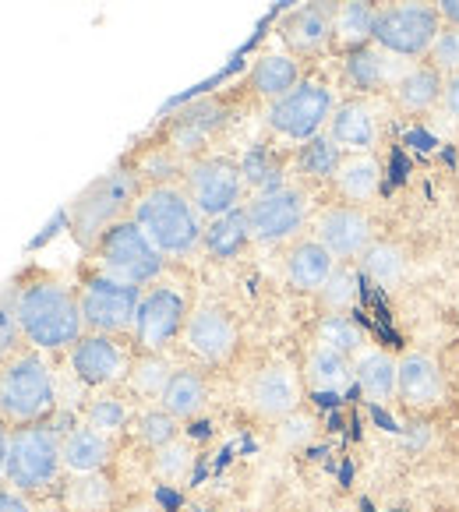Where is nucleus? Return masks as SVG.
I'll list each match as a JSON object with an SVG mask.
<instances>
[{"label":"nucleus","instance_id":"f257e3e1","mask_svg":"<svg viewBox=\"0 0 459 512\" xmlns=\"http://www.w3.org/2000/svg\"><path fill=\"white\" fill-rule=\"evenodd\" d=\"M15 311L25 343L32 350H43V354L71 350L85 336L78 290L68 287L64 279L46 276V272H29V276L18 279Z\"/></svg>","mask_w":459,"mask_h":512},{"label":"nucleus","instance_id":"f03ea898","mask_svg":"<svg viewBox=\"0 0 459 512\" xmlns=\"http://www.w3.org/2000/svg\"><path fill=\"white\" fill-rule=\"evenodd\" d=\"M131 219L163 258H184L202 248L205 219L181 184H149L138 195Z\"/></svg>","mask_w":459,"mask_h":512},{"label":"nucleus","instance_id":"7ed1b4c3","mask_svg":"<svg viewBox=\"0 0 459 512\" xmlns=\"http://www.w3.org/2000/svg\"><path fill=\"white\" fill-rule=\"evenodd\" d=\"M57 410V375L43 350L25 347L8 364H0V421L8 428L50 421Z\"/></svg>","mask_w":459,"mask_h":512},{"label":"nucleus","instance_id":"20e7f679","mask_svg":"<svg viewBox=\"0 0 459 512\" xmlns=\"http://www.w3.org/2000/svg\"><path fill=\"white\" fill-rule=\"evenodd\" d=\"M138 195H142V181L135 177L128 163L113 166L110 174L96 177L75 202L68 205V226L82 248H92L99 237L110 230L113 223L131 219Z\"/></svg>","mask_w":459,"mask_h":512},{"label":"nucleus","instance_id":"39448f33","mask_svg":"<svg viewBox=\"0 0 459 512\" xmlns=\"http://www.w3.org/2000/svg\"><path fill=\"white\" fill-rule=\"evenodd\" d=\"M64 431L53 428L50 421L18 424L8 438V477L25 495L43 498L61 488L64 481Z\"/></svg>","mask_w":459,"mask_h":512},{"label":"nucleus","instance_id":"423d86ee","mask_svg":"<svg viewBox=\"0 0 459 512\" xmlns=\"http://www.w3.org/2000/svg\"><path fill=\"white\" fill-rule=\"evenodd\" d=\"M89 251H92V262H96V272H103L110 279H121V283H131V287L156 283L166 265V258L152 248V241L142 234V226L135 219L113 223Z\"/></svg>","mask_w":459,"mask_h":512},{"label":"nucleus","instance_id":"0eeeda50","mask_svg":"<svg viewBox=\"0 0 459 512\" xmlns=\"http://www.w3.org/2000/svg\"><path fill=\"white\" fill-rule=\"evenodd\" d=\"M336 92L322 78H301L294 89L279 96L276 103L265 106V124L283 142H308L329 128L332 113H336Z\"/></svg>","mask_w":459,"mask_h":512},{"label":"nucleus","instance_id":"6e6552de","mask_svg":"<svg viewBox=\"0 0 459 512\" xmlns=\"http://www.w3.org/2000/svg\"><path fill=\"white\" fill-rule=\"evenodd\" d=\"M442 32V18H438L431 0H392L385 8H378L375 39L382 50L396 53L399 61H421L428 57L431 43Z\"/></svg>","mask_w":459,"mask_h":512},{"label":"nucleus","instance_id":"1a4fd4ad","mask_svg":"<svg viewBox=\"0 0 459 512\" xmlns=\"http://www.w3.org/2000/svg\"><path fill=\"white\" fill-rule=\"evenodd\" d=\"M181 188L188 191V198L195 202V209L202 212L205 223L241 209L244 195H248V184H244V174H241V159L216 156V152L191 159L181 177Z\"/></svg>","mask_w":459,"mask_h":512},{"label":"nucleus","instance_id":"9d476101","mask_svg":"<svg viewBox=\"0 0 459 512\" xmlns=\"http://www.w3.org/2000/svg\"><path fill=\"white\" fill-rule=\"evenodd\" d=\"M251 226V241L255 244H283L294 241L308 226L311 198L301 184H279V188L258 191L244 202Z\"/></svg>","mask_w":459,"mask_h":512},{"label":"nucleus","instance_id":"9b49d317","mask_svg":"<svg viewBox=\"0 0 459 512\" xmlns=\"http://www.w3.org/2000/svg\"><path fill=\"white\" fill-rule=\"evenodd\" d=\"M142 287H131L121 279H110L103 272H92L78 287L85 332H106V336H128L135 332V315L142 304Z\"/></svg>","mask_w":459,"mask_h":512},{"label":"nucleus","instance_id":"f8f14e48","mask_svg":"<svg viewBox=\"0 0 459 512\" xmlns=\"http://www.w3.org/2000/svg\"><path fill=\"white\" fill-rule=\"evenodd\" d=\"M230 117H234V110H230L226 96H202L181 106L174 117H166V124L159 128V142L170 145L184 163H191L198 156H209L212 138L230 124Z\"/></svg>","mask_w":459,"mask_h":512},{"label":"nucleus","instance_id":"ddd939ff","mask_svg":"<svg viewBox=\"0 0 459 512\" xmlns=\"http://www.w3.org/2000/svg\"><path fill=\"white\" fill-rule=\"evenodd\" d=\"M188 301L184 294H177L174 287H152L142 294L135 315V343L142 347V354H163L170 343L184 336V325H188Z\"/></svg>","mask_w":459,"mask_h":512},{"label":"nucleus","instance_id":"4468645a","mask_svg":"<svg viewBox=\"0 0 459 512\" xmlns=\"http://www.w3.org/2000/svg\"><path fill=\"white\" fill-rule=\"evenodd\" d=\"M71 375L85 385V389H113L121 385L131 371V357L121 347L117 336H106V332H85L75 347L68 350Z\"/></svg>","mask_w":459,"mask_h":512},{"label":"nucleus","instance_id":"2eb2a0df","mask_svg":"<svg viewBox=\"0 0 459 512\" xmlns=\"http://www.w3.org/2000/svg\"><path fill=\"white\" fill-rule=\"evenodd\" d=\"M311 237H315L318 244H325L339 262H354V258H361L364 251L375 244L371 241L375 230H371L368 212L350 202L325 205V209L311 219Z\"/></svg>","mask_w":459,"mask_h":512},{"label":"nucleus","instance_id":"dca6fc26","mask_svg":"<svg viewBox=\"0 0 459 512\" xmlns=\"http://www.w3.org/2000/svg\"><path fill=\"white\" fill-rule=\"evenodd\" d=\"M332 15H336V0H308L294 8L279 25V39L294 57H322L332 46Z\"/></svg>","mask_w":459,"mask_h":512},{"label":"nucleus","instance_id":"f3484780","mask_svg":"<svg viewBox=\"0 0 459 512\" xmlns=\"http://www.w3.org/2000/svg\"><path fill=\"white\" fill-rule=\"evenodd\" d=\"M248 403L262 421H283L301 407V378L290 364H265L248 382Z\"/></svg>","mask_w":459,"mask_h":512},{"label":"nucleus","instance_id":"a211bd4d","mask_svg":"<svg viewBox=\"0 0 459 512\" xmlns=\"http://www.w3.org/2000/svg\"><path fill=\"white\" fill-rule=\"evenodd\" d=\"M407 68L410 61H399L396 53L382 50L378 43H368L343 57V82H347V89L375 96V92H392V85L399 82V75Z\"/></svg>","mask_w":459,"mask_h":512},{"label":"nucleus","instance_id":"6ab92c4d","mask_svg":"<svg viewBox=\"0 0 459 512\" xmlns=\"http://www.w3.org/2000/svg\"><path fill=\"white\" fill-rule=\"evenodd\" d=\"M184 343L202 364H223L237 350V325L223 308H198L188 315Z\"/></svg>","mask_w":459,"mask_h":512},{"label":"nucleus","instance_id":"aec40b11","mask_svg":"<svg viewBox=\"0 0 459 512\" xmlns=\"http://www.w3.org/2000/svg\"><path fill=\"white\" fill-rule=\"evenodd\" d=\"M339 258L332 255L325 244H318L315 237H301L290 244V251L283 255V276L286 283L301 294H318L329 283V276L336 272Z\"/></svg>","mask_w":459,"mask_h":512},{"label":"nucleus","instance_id":"412c9836","mask_svg":"<svg viewBox=\"0 0 459 512\" xmlns=\"http://www.w3.org/2000/svg\"><path fill=\"white\" fill-rule=\"evenodd\" d=\"M396 396L414 410H431L445 400V378L435 357L407 354L399 357V389Z\"/></svg>","mask_w":459,"mask_h":512},{"label":"nucleus","instance_id":"4be33fe9","mask_svg":"<svg viewBox=\"0 0 459 512\" xmlns=\"http://www.w3.org/2000/svg\"><path fill=\"white\" fill-rule=\"evenodd\" d=\"M301 78H304L301 57H294L290 50L262 53V57L251 64L248 78H244V89H248V96L262 99V103H276V99L286 96Z\"/></svg>","mask_w":459,"mask_h":512},{"label":"nucleus","instance_id":"5701e85b","mask_svg":"<svg viewBox=\"0 0 459 512\" xmlns=\"http://www.w3.org/2000/svg\"><path fill=\"white\" fill-rule=\"evenodd\" d=\"M61 452L64 474H99L113 460V435H103L89 424H78V428L64 431Z\"/></svg>","mask_w":459,"mask_h":512},{"label":"nucleus","instance_id":"b1692460","mask_svg":"<svg viewBox=\"0 0 459 512\" xmlns=\"http://www.w3.org/2000/svg\"><path fill=\"white\" fill-rule=\"evenodd\" d=\"M329 138L343 152H371L378 142V121L364 99H347L339 103L329 121Z\"/></svg>","mask_w":459,"mask_h":512},{"label":"nucleus","instance_id":"393cba45","mask_svg":"<svg viewBox=\"0 0 459 512\" xmlns=\"http://www.w3.org/2000/svg\"><path fill=\"white\" fill-rule=\"evenodd\" d=\"M332 188L350 205L371 202L378 195V188H382V163L371 152H343V163H339L336 177H332Z\"/></svg>","mask_w":459,"mask_h":512},{"label":"nucleus","instance_id":"a878e982","mask_svg":"<svg viewBox=\"0 0 459 512\" xmlns=\"http://www.w3.org/2000/svg\"><path fill=\"white\" fill-rule=\"evenodd\" d=\"M442 89H445V78L424 61V64H410V68L399 75V82L392 85L389 96L399 110L414 117V113L435 110V106L442 103Z\"/></svg>","mask_w":459,"mask_h":512},{"label":"nucleus","instance_id":"bb28decb","mask_svg":"<svg viewBox=\"0 0 459 512\" xmlns=\"http://www.w3.org/2000/svg\"><path fill=\"white\" fill-rule=\"evenodd\" d=\"M378 8L375 0H336V15H332V46L339 50H357L375 39Z\"/></svg>","mask_w":459,"mask_h":512},{"label":"nucleus","instance_id":"cd10ccee","mask_svg":"<svg viewBox=\"0 0 459 512\" xmlns=\"http://www.w3.org/2000/svg\"><path fill=\"white\" fill-rule=\"evenodd\" d=\"M354 382V364H350L347 354H339L332 347H322L318 343L315 350L304 361V385L311 392H322V396H343Z\"/></svg>","mask_w":459,"mask_h":512},{"label":"nucleus","instance_id":"c85d7f7f","mask_svg":"<svg viewBox=\"0 0 459 512\" xmlns=\"http://www.w3.org/2000/svg\"><path fill=\"white\" fill-rule=\"evenodd\" d=\"M354 382L371 403H389L399 389V361L385 350H361L354 361Z\"/></svg>","mask_w":459,"mask_h":512},{"label":"nucleus","instance_id":"c756f323","mask_svg":"<svg viewBox=\"0 0 459 512\" xmlns=\"http://www.w3.org/2000/svg\"><path fill=\"white\" fill-rule=\"evenodd\" d=\"M61 495V512H110L113 509V481L106 470L99 474H68L57 488Z\"/></svg>","mask_w":459,"mask_h":512},{"label":"nucleus","instance_id":"7c9ffc66","mask_svg":"<svg viewBox=\"0 0 459 512\" xmlns=\"http://www.w3.org/2000/svg\"><path fill=\"white\" fill-rule=\"evenodd\" d=\"M159 407L170 410L177 421H195L209 407V385H205V378L195 368H174Z\"/></svg>","mask_w":459,"mask_h":512},{"label":"nucleus","instance_id":"2f4dec72","mask_svg":"<svg viewBox=\"0 0 459 512\" xmlns=\"http://www.w3.org/2000/svg\"><path fill=\"white\" fill-rule=\"evenodd\" d=\"M248 244H251V226H248V212H244V205L205 223L202 248L209 251L212 258H219V262H234Z\"/></svg>","mask_w":459,"mask_h":512},{"label":"nucleus","instance_id":"473e14b6","mask_svg":"<svg viewBox=\"0 0 459 512\" xmlns=\"http://www.w3.org/2000/svg\"><path fill=\"white\" fill-rule=\"evenodd\" d=\"M339 163H343V149H339L329 135L308 138V142H301L294 152V170L304 177V181H315V184L332 181Z\"/></svg>","mask_w":459,"mask_h":512},{"label":"nucleus","instance_id":"72a5a7b5","mask_svg":"<svg viewBox=\"0 0 459 512\" xmlns=\"http://www.w3.org/2000/svg\"><path fill=\"white\" fill-rule=\"evenodd\" d=\"M241 174H244V184H248V191H269V188H279V184H286V163L283 156H279L272 145H251L248 152H244L241 159Z\"/></svg>","mask_w":459,"mask_h":512},{"label":"nucleus","instance_id":"f704fd0d","mask_svg":"<svg viewBox=\"0 0 459 512\" xmlns=\"http://www.w3.org/2000/svg\"><path fill=\"white\" fill-rule=\"evenodd\" d=\"M361 272L371 279V283L392 290L403 283V276H407V255H403V248H396V244L378 241L361 255Z\"/></svg>","mask_w":459,"mask_h":512},{"label":"nucleus","instance_id":"c9c22d12","mask_svg":"<svg viewBox=\"0 0 459 512\" xmlns=\"http://www.w3.org/2000/svg\"><path fill=\"white\" fill-rule=\"evenodd\" d=\"M357 290H361V272L350 262H339L329 283L318 290V304L325 315H350V308L357 304Z\"/></svg>","mask_w":459,"mask_h":512},{"label":"nucleus","instance_id":"e433bc0d","mask_svg":"<svg viewBox=\"0 0 459 512\" xmlns=\"http://www.w3.org/2000/svg\"><path fill=\"white\" fill-rule=\"evenodd\" d=\"M191 467H195V445L184 442V438H174V442L159 445V449H152V477L163 484H181L188 481Z\"/></svg>","mask_w":459,"mask_h":512},{"label":"nucleus","instance_id":"4c0bfd02","mask_svg":"<svg viewBox=\"0 0 459 512\" xmlns=\"http://www.w3.org/2000/svg\"><path fill=\"white\" fill-rule=\"evenodd\" d=\"M82 424L103 431V435H121L131 424V407L121 396H113V392H96L82 407Z\"/></svg>","mask_w":459,"mask_h":512},{"label":"nucleus","instance_id":"58836bf2","mask_svg":"<svg viewBox=\"0 0 459 512\" xmlns=\"http://www.w3.org/2000/svg\"><path fill=\"white\" fill-rule=\"evenodd\" d=\"M170 375H174V368L163 361L159 354H142L131 361V371H128V389L135 392V396H142V400H163V389L166 382H170Z\"/></svg>","mask_w":459,"mask_h":512},{"label":"nucleus","instance_id":"ea45409f","mask_svg":"<svg viewBox=\"0 0 459 512\" xmlns=\"http://www.w3.org/2000/svg\"><path fill=\"white\" fill-rule=\"evenodd\" d=\"M318 343L347 357H357L364 350V343H368V336H364V329L350 315H325L318 322Z\"/></svg>","mask_w":459,"mask_h":512},{"label":"nucleus","instance_id":"a19ab883","mask_svg":"<svg viewBox=\"0 0 459 512\" xmlns=\"http://www.w3.org/2000/svg\"><path fill=\"white\" fill-rule=\"evenodd\" d=\"M135 431H138V442L149 445V449H159V445L181 438V421L163 407H145L135 417Z\"/></svg>","mask_w":459,"mask_h":512},{"label":"nucleus","instance_id":"79ce46f5","mask_svg":"<svg viewBox=\"0 0 459 512\" xmlns=\"http://www.w3.org/2000/svg\"><path fill=\"white\" fill-rule=\"evenodd\" d=\"M29 347L22 336V325H18V311H15V287L0 290V364H8L15 354Z\"/></svg>","mask_w":459,"mask_h":512},{"label":"nucleus","instance_id":"37998d69","mask_svg":"<svg viewBox=\"0 0 459 512\" xmlns=\"http://www.w3.org/2000/svg\"><path fill=\"white\" fill-rule=\"evenodd\" d=\"M428 64L442 78L459 75V29L456 25H442V32H438L428 50Z\"/></svg>","mask_w":459,"mask_h":512},{"label":"nucleus","instance_id":"c03bdc74","mask_svg":"<svg viewBox=\"0 0 459 512\" xmlns=\"http://www.w3.org/2000/svg\"><path fill=\"white\" fill-rule=\"evenodd\" d=\"M276 438L283 449H301V445H308L311 438H315V417H308V414L283 417L276 428Z\"/></svg>","mask_w":459,"mask_h":512},{"label":"nucleus","instance_id":"a18cd8bd","mask_svg":"<svg viewBox=\"0 0 459 512\" xmlns=\"http://www.w3.org/2000/svg\"><path fill=\"white\" fill-rule=\"evenodd\" d=\"M36 509L39 505L32 502V495H25L11 481H0V512H36Z\"/></svg>","mask_w":459,"mask_h":512},{"label":"nucleus","instance_id":"49530a36","mask_svg":"<svg viewBox=\"0 0 459 512\" xmlns=\"http://www.w3.org/2000/svg\"><path fill=\"white\" fill-rule=\"evenodd\" d=\"M442 110L452 124H459V75L445 78V89H442Z\"/></svg>","mask_w":459,"mask_h":512},{"label":"nucleus","instance_id":"de8ad7c7","mask_svg":"<svg viewBox=\"0 0 459 512\" xmlns=\"http://www.w3.org/2000/svg\"><path fill=\"white\" fill-rule=\"evenodd\" d=\"M438 11V18H442L445 25H456L459 29V0H431Z\"/></svg>","mask_w":459,"mask_h":512},{"label":"nucleus","instance_id":"09e8293b","mask_svg":"<svg viewBox=\"0 0 459 512\" xmlns=\"http://www.w3.org/2000/svg\"><path fill=\"white\" fill-rule=\"evenodd\" d=\"M8 438H11V428L0 421V481L8 477Z\"/></svg>","mask_w":459,"mask_h":512},{"label":"nucleus","instance_id":"8fccbe9b","mask_svg":"<svg viewBox=\"0 0 459 512\" xmlns=\"http://www.w3.org/2000/svg\"><path fill=\"white\" fill-rule=\"evenodd\" d=\"M128 512H159V509H156V505H152V502H135Z\"/></svg>","mask_w":459,"mask_h":512},{"label":"nucleus","instance_id":"3c124183","mask_svg":"<svg viewBox=\"0 0 459 512\" xmlns=\"http://www.w3.org/2000/svg\"><path fill=\"white\" fill-rule=\"evenodd\" d=\"M36 512H61V509H50V505H43V509H36Z\"/></svg>","mask_w":459,"mask_h":512},{"label":"nucleus","instance_id":"603ef678","mask_svg":"<svg viewBox=\"0 0 459 512\" xmlns=\"http://www.w3.org/2000/svg\"><path fill=\"white\" fill-rule=\"evenodd\" d=\"M456 177H459V156H456Z\"/></svg>","mask_w":459,"mask_h":512}]
</instances>
